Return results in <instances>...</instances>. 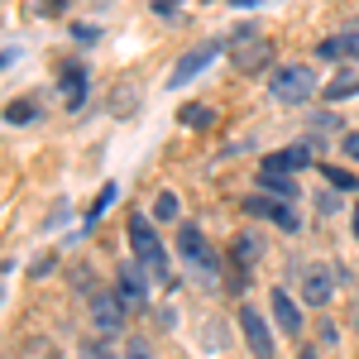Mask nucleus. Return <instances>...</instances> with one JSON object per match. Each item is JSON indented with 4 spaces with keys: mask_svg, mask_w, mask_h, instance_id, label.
Listing matches in <instances>:
<instances>
[{
    "mask_svg": "<svg viewBox=\"0 0 359 359\" xmlns=\"http://www.w3.org/2000/svg\"><path fill=\"white\" fill-rule=\"evenodd\" d=\"M335 340H340V331H335L331 321H321V345H335Z\"/></svg>",
    "mask_w": 359,
    "mask_h": 359,
    "instance_id": "nucleus-27",
    "label": "nucleus"
},
{
    "mask_svg": "<svg viewBox=\"0 0 359 359\" xmlns=\"http://www.w3.org/2000/svg\"><path fill=\"white\" fill-rule=\"evenodd\" d=\"M86 359H115V355L101 345V340H91V345H86Z\"/></svg>",
    "mask_w": 359,
    "mask_h": 359,
    "instance_id": "nucleus-24",
    "label": "nucleus"
},
{
    "mask_svg": "<svg viewBox=\"0 0 359 359\" xmlns=\"http://www.w3.org/2000/svg\"><path fill=\"white\" fill-rule=\"evenodd\" d=\"M245 211H249V216H264V221H273L278 230H287V235H292V230L302 225V221H297V211H292V206H287L283 196H249Z\"/></svg>",
    "mask_w": 359,
    "mask_h": 359,
    "instance_id": "nucleus-6",
    "label": "nucleus"
},
{
    "mask_svg": "<svg viewBox=\"0 0 359 359\" xmlns=\"http://www.w3.org/2000/svg\"><path fill=\"white\" fill-rule=\"evenodd\" d=\"M158 326H163V331H172V326H177V311H172V306H163V311H158Z\"/></svg>",
    "mask_w": 359,
    "mask_h": 359,
    "instance_id": "nucleus-26",
    "label": "nucleus"
},
{
    "mask_svg": "<svg viewBox=\"0 0 359 359\" xmlns=\"http://www.w3.org/2000/svg\"><path fill=\"white\" fill-rule=\"evenodd\" d=\"M39 10H43V15H53V10H67V0H43Z\"/></svg>",
    "mask_w": 359,
    "mask_h": 359,
    "instance_id": "nucleus-30",
    "label": "nucleus"
},
{
    "mask_svg": "<svg viewBox=\"0 0 359 359\" xmlns=\"http://www.w3.org/2000/svg\"><path fill=\"white\" fill-rule=\"evenodd\" d=\"M297 359H321V355H316V350H302V355H297Z\"/></svg>",
    "mask_w": 359,
    "mask_h": 359,
    "instance_id": "nucleus-32",
    "label": "nucleus"
},
{
    "mask_svg": "<svg viewBox=\"0 0 359 359\" xmlns=\"http://www.w3.org/2000/svg\"><path fill=\"white\" fill-rule=\"evenodd\" d=\"M331 292H335V283H331V269H321V264H311L302 273V302L311 306H326L331 302Z\"/></svg>",
    "mask_w": 359,
    "mask_h": 359,
    "instance_id": "nucleus-10",
    "label": "nucleus"
},
{
    "mask_svg": "<svg viewBox=\"0 0 359 359\" xmlns=\"http://www.w3.org/2000/svg\"><path fill=\"white\" fill-rule=\"evenodd\" d=\"M130 245H135V259L154 273L158 287H177V278H172V264H168L163 245H158V235H154V225L149 216H130Z\"/></svg>",
    "mask_w": 359,
    "mask_h": 359,
    "instance_id": "nucleus-1",
    "label": "nucleus"
},
{
    "mask_svg": "<svg viewBox=\"0 0 359 359\" xmlns=\"http://www.w3.org/2000/svg\"><path fill=\"white\" fill-rule=\"evenodd\" d=\"M125 359H149V345H144V340H130V350H125Z\"/></svg>",
    "mask_w": 359,
    "mask_h": 359,
    "instance_id": "nucleus-25",
    "label": "nucleus"
},
{
    "mask_svg": "<svg viewBox=\"0 0 359 359\" xmlns=\"http://www.w3.org/2000/svg\"><path fill=\"white\" fill-rule=\"evenodd\" d=\"M269 96L278 106H306L316 96V72L306 62H287V67H273L269 77Z\"/></svg>",
    "mask_w": 359,
    "mask_h": 359,
    "instance_id": "nucleus-2",
    "label": "nucleus"
},
{
    "mask_svg": "<svg viewBox=\"0 0 359 359\" xmlns=\"http://www.w3.org/2000/svg\"><path fill=\"white\" fill-rule=\"evenodd\" d=\"M345 154H350V158L359 163V135H345Z\"/></svg>",
    "mask_w": 359,
    "mask_h": 359,
    "instance_id": "nucleus-29",
    "label": "nucleus"
},
{
    "mask_svg": "<svg viewBox=\"0 0 359 359\" xmlns=\"http://www.w3.org/2000/svg\"><path fill=\"white\" fill-rule=\"evenodd\" d=\"M259 187H264V196H283V201H297V177H292V172H278V168H259Z\"/></svg>",
    "mask_w": 359,
    "mask_h": 359,
    "instance_id": "nucleus-11",
    "label": "nucleus"
},
{
    "mask_svg": "<svg viewBox=\"0 0 359 359\" xmlns=\"http://www.w3.org/2000/svg\"><path fill=\"white\" fill-rule=\"evenodd\" d=\"M154 10H158V15H172V10H177V0H154Z\"/></svg>",
    "mask_w": 359,
    "mask_h": 359,
    "instance_id": "nucleus-31",
    "label": "nucleus"
},
{
    "mask_svg": "<svg viewBox=\"0 0 359 359\" xmlns=\"http://www.w3.org/2000/svg\"><path fill=\"white\" fill-rule=\"evenodd\" d=\"M355 331H359V316H355Z\"/></svg>",
    "mask_w": 359,
    "mask_h": 359,
    "instance_id": "nucleus-34",
    "label": "nucleus"
},
{
    "mask_svg": "<svg viewBox=\"0 0 359 359\" xmlns=\"http://www.w3.org/2000/svg\"><path fill=\"white\" fill-rule=\"evenodd\" d=\"M144 273H149L144 264H125L120 278H115V283H120L115 292L125 297V306H135V311H144V302H149V283H144Z\"/></svg>",
    "mask_w": 359,
    "mask_h": 359,
    "instance_id": "nucleus-7",
    "label": "nucleus"
},
{
    "mask_svg": "<svg viewBox=\"0 0 359 359\" xmlns=\"http://www.w3.org/2000/svg\"><path fill=\"white\" fill-rule=\"evenodd\" d=\"M259 254H264V240H259V235H235V245H230V259H235L240 269H249Z\"/></svg>",
    "mask_w": 359,
    "mask_h": 359,
    "instance_id": "nucleus-15",
    "label": "nucleus"
},
{
    "mask_svg": "<svg viewBox=\"0 0 359 359\" xmlns=\"http://www.w3.org/2000/svg\"><path fill=\"white\" fill-rule=\"evenodd\" d=\"M221 53V48H216V43H206V48H192V53L182 57V62H177V67H172V77H168V86H172V91H177V86H187L196 77V72H201V67H211V57Z\"/></svg>",
    "mask_w": 359,
    "mask_h": 359,
    "instance_id": "nucleus-9",
    "label": "nucleus"
},
{
    "mask_svg": "<svg viewBox=\"0 0 359 359\" xmlns=\"http://www.w3.org/2000/svg\"><path fill=\"white\" fill-rule=\"evenodd\" d=\"M321 62H345V57L359 53V34H331V39H321Z\"/></svg>",
    "mask_w": 359,
    "mask_h": 359,
    "instance_id": "nucleus-12",
    "label": "nucleus"
},
{
    "mask_svg": "<svg viewBox=\"0 0 359 359\" xmlns=\"http://www.w3.org/2000/svg\"><path fill=\"white\" fill-rule=\"evenodd\" d=\"M326 177H331V187H340V192H355V172H345V168H321Z\"/></svg>",
    "mask_w": 359,
    "mask_h": 359,
    "instance_id": "nucleus-20",
    "label": "nucleus"
},
{
    "mask_svg": "<svg viewBox=\"0 0 359 359\" xmlns=\"http://www.w3.org/2000/svg\"><path fill=\"white\" fill-rule=\"evenodd\" d=\"M240 335H245L249 355L254 359H278V345H273V331H269V321L254 311V306H240Z\"/></svg>",
    "mask_w": 359,
    "mask_h": 359,
    "instance_id": "nucleus-4",
    "label": "nucleus"
},
{
    "mask_svg": "<svg viewBox=\"0 0 359 359\" xmlns=\"http://www.w3.org/2000/svg\"><path fill=\"white\" fill-rule=\"evenodd\" d=\"M177 211H182V201H177L172 192L154 196V221H177Z\"/></svg>",
    "mask_w": 359,
    "mask_h": 359,
    "instance_id": "nucleus-17",
    "label": "nucleus"
},
{
    "mask_svg": "<svg viewBox=\"0 0 359 359\" xmlns=\"http://www.w3.org/2000/svg\"><path fill=\"white\" fill-rule=\"evenodd\" d=\"M355 86H359V77H355V72H345V77H335V82L326 86V101H345V96H355Z\"/></svg>",
    "mask_w": 359,
    "mask_h": 359,
    "instance_id": "nucleus-18",
    "label": "nucleus"
},
{
    "mask_svg": "<svg viewBox=\"0 0 359 359\" xmlns=\"http://www.w3.org/2000/svg\"><path fill=\"white\" fill-rule=\"evenodd\" d=\"M269 306H273V321H278V331L297 340V335H302V326H306V321H302V311H297V302H292V297H287L283 287H273V297H269Z\"/></svg>",
    "mask_w": 359,
    "mask_h": 359,
    "instance_id": "nucleus-8",
    "label": "nucleus"
},
{
    "mask_svg": "<svg viewBox=\"0 0 359 359\" xmlns=\"http://www.w3.org/2000/svg\"><path fill=\"white\" fill-rule=\"evenodd\" d=\"M115 201V182H106V192H101V201H96V206H91V221H96V216H101V211H106V206H111Z\"/></svg>",
    "mask_w": 359,
    "mask_h": 359,
    "instance_id": "nucleus-23",
    "label": "nucleus"
},
{
    "mask_svg": "<svg viewBox=\"0 0 359 359\" xmlns=\"http://www.w3.org/2000/svg\"><path fill=\"white\" fill-rule=\"evenodd\" d=\"M355 240H359V206H355Z\"/></svg>",
    "mask_w": 359,
    "mask_h": 359,
    "instance_id": "nucleus-33",
    "label": "nucleus"
},
{
    "mask_svg": "<svg viewBox=\"0 0 359 359\" xmlns=\"http://www.w3.org/2000/svg\"><path fill=\"white\" fill-rule=\"evenodd\" d=\"M62 91H67V106H82V96H86V72L82 67H67V72H62Z\"/></svg>",
    "mask_w": 359,
    "mask_h": 359,
    "instance_id": "nucleus-16",
    "label": "nucleus"
},
{
    "mask_svg": "<svg viewBox=\"0 0 359 359\" xmlns=\"http://www.w3.org/2000/svg\"><path fill=\"white\" fill-rule=\"evenodd\" d=\"M91 321H96L101 335H115L125 321H130V306H125L120 292H96V297H91Z\"/></svg>",
    "mask_w": 359,
    "mask_h": 359,
    "instance_id": "nucleus-5",
    "label": "nucleus"
},
{
    "mask_svg": "<svg viewBox=\"0 0 359 359\" xmlns=\"http://www.w3.org/2000/svg\"><path fill=\"white\" fill-rule=\"evenodd\" d=\"M25 53V48H20V43H15V39H10V43H5V67H15V57Z\"/></svg>",
    "mask_w": 359,
    "mask_h": 359,
    "instance_id": "nucleus-28",
    "label": "nucleus"
},
{
    "mask_svg": "<svg viewBox=\"0 0 359 359\" xmlns=\"http://www.w3.org/2000/svg\"><path fill=\"white\" fill-rule=\"evenodd\" d=\"M182 125H211V111L206 106H187L182 111Z\"/></svg>",
    "mask_w": 359,
    "mask_h": 359,
    "instance_id": "nucleus-21",
    "label": "nucleus"
},
{
    "mask_svg": "<svg viewBox=\"0 0 359 359\" xmlns=\"http://www.w3.org/2000/svg\"><path fill=\"white\" fill-rule=\"evenodd\" d=\"M273 62V48L264 43V39H254V43H245L240 53H235V67L240 72H259V67H269Z\"/></svg>",
    "mask_w": 359,
    "mask_h": 359,
    "instance_id": "nucleus-13",
    "label": "nucleus"
},
{
    "mask_svg": "<svg viewBox=\"0 0 359 359\" xmlns=\"http://www.w3.org/2000/svg\"><path fill=\"white\" fill-rule=\"evenodd\" d=\"M5 120H10V125H29V120H34V106H29V101H15V106H5Z\"/></svg>",
    "mask_w": 359,
    "mask_h": 359,
    "instance_id": "nucleus-19",
    "label": "nucleus"
},
{
    "mask_svg": "<svg viewBox=\"0 0 359 359\" xmlns=\"http://www.w3.org/2000/svg\"><path fill=\"white\" fill-rule=\"evenodd\" d=\"M306 163H311V149H306V144H292V149L264 158V168H278V172H297V168H306Z\"/></svg>",
    "mask_w": 359,
    "mask_h": 359,
    "instance_id": "nucleus-14",
    "label": "nucleus"
},
{
    "mask_svg": "<svg viewBox=\"0 0 359 359\" xmlns=\"http://www.w3.org/2000/svg\"><path fill=\"white\" fill-rule=\"evenodd\" d=\"M316 211H321V216H335V211H340V201H335L331 192H321V196H316Z\"/></svg>",
    "mask_w": 359,
    "mask_h": 359,
    "instance_id": "nucleus-22",
    "label": "nucleus"
},
{
    "mask_svg": "<svg viewBox=\"0 0 359 359\" xmlns=\"http://www.w3.org/2000/svg\"><path fill=\"white\" fill-rule=\"evenodd\" d=\"M177 254L192 264V273L201 278V287H216V283H221V264H216V254L206 249V240H201L196 225H182V235H177Z\"/></svg>",
    "mask_w": 359,
    "mask_h": 359,
    "instance_id": "nucleus-3",
    "label": "nucleus"
}]
</instances>
